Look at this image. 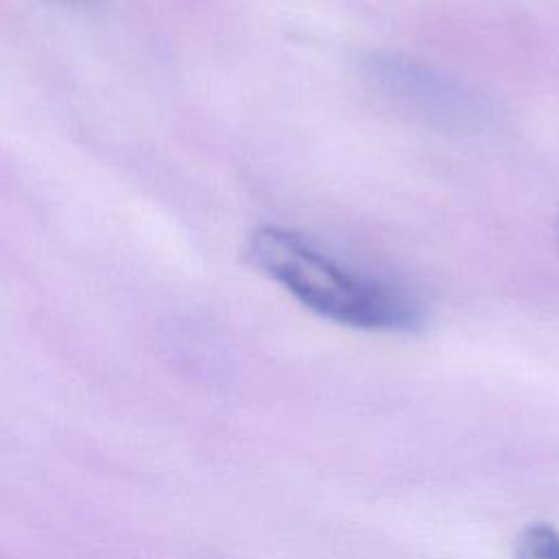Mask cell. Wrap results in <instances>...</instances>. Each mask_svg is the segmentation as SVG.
I'll return each instance as SVG.
<instances>
[{
    "mask_svg": "<svg viewBox=\"0 0 559 559\" xmlns=\"http://www.w3.org/2000/svg\"><path fill=\"white\" fill-rule=\"evenodd\" d=\"M249 260L308 310L330 321L373 332H411L424 312L404 288L354 273L282 227H260Z\"/></svg>",
    "mask_w": 559,
    "mask_h": 559,
    "instance_id": "1",
    "label": "cell"
},
{
    "mask_svg": "<svg viewBox=\"0 0 559 559\" xmlns=\"http://www.w3.org/2000/svg\"><path fill=\"white\" fill-rule=\"evenodd\" d=\"M365 72L378 92L428 124L467 129L478 118L469 96L411 59L373 55L367 59Z\"/></svg>",
    "mask_w": 559,
    "mask_h": 559,
    "instance_id": "2",
    "label": "cell"
},
{
    "mask_svg": "<svg viewBox=\"0 0 559 559\" xmlns=\"http://www.w3.org/2000/svg\"><path fill=\"white\" fill-rule=\"evenodd\" d=\"M518 559H559V531L550 524H528L515 542Z\"/></svg>",
    "mask_w": 559,
    "mask_h": 559,
    "instance_id": "3",
    "label": "cell"
},
{
    "mask_svg": "<svg viewBox=\"0 0 559 559\" xmlns=\"http://www.w3.org/2000/svg\"><path fill=\"white\" fill-rule=\"evenodd\" d=\"M59 2H63V4H81V7H85V4H92V2H96V0H59Z\"/></svg>",
    "mask_w": 559,
    "mask_h": 559,
    "instance_id": "4",
    "label": "cell"
},
{
    "mask_svg": "<svg viewBox=\"0 0 559 559\" xmlns=\"http://www.w3.org/2000/svg\"><path fill=\"white\" fill-rule=\"evenodd\" d=\"M555 240H557V249H559V221L555 225Z\"/></svg>",
    "mask_w": 559,
    "mask_h": 559,
    "instance_id": "5",
    "label": "cell"
}]
</instances>
